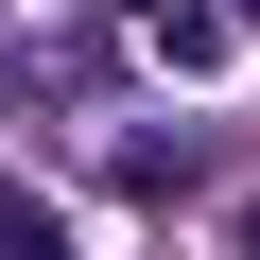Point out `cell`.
<instances>
[{"mask_svg":"<svg viewBox=\"0 0 260 260\" xmlns=\"http://www.w3.org/2000/svg\"><path fill=\"white\" fill-rule=\"evenodd\" d=\"M0 260H70V225H52L35 191H0Z\"/></svg>","mask_w":260,"mask_h":260,"instance_id":"cell-1","label":"cell"},{"mask_svg":"<svg viewBox=\"0 0 260 260\" xmlns=\"http://www.w3.org/2000/svg\"><path fill=\"white\" fill-rule=\"evenodd\" d=\"M243 260H260V208H243Z\"/></svg>","mask_w":260,"mask_h":260,"instance_id":"cell-3","label":"cell"},{"mask_svg":"<svg viewBox=\"0 0 260 260\" xmlns=\"http://www.w3.org/2000/svg\"><path fill=\"white\" fill-rule=\"evenodd\" d=\"M87 18H156V0H87Z\"/></svg>","mask_w":260,"mask_h":260,"instance_id":"cell-2","label":"cell"}]
</instances>
